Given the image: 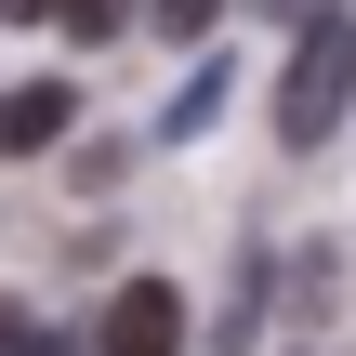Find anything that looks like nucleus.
I'll use <instances>...</instances> for the list:
<instances>
[{
    "mask_svg": "<svg viewBox=\"0 0 356 356\" xmlns=\"http://www.w3.org/2000/svg\"><path fill=\"white\" fill-rule=\"evenodd\" d=\"M0 13H53V0H0Z\"/></svg>",
    "mask_w": 356,
    "mask_h": 356,
    "instance_id": "9d476101",
    "label": "nucleus"
},
{
    "mask_svg": "<svg viewBox=\"0 0 356 356\" xmlns=\"http://www.w3.org/2000/svg\"><path fill=\"white\" fill-rule=\"evenodd\" d=\"M330 277H343V251H330V238H317V251H291V304H304V317H330Z\"/></svg>",
    "mask_w": 356,
    "mask_h": 356,
    "instance_id": "20e7f679",
    "label": "nucleus"
},
{
    "mask_svg": "<svg viewBox=\"0 0 356 356\" xmlns=\"http://www.w3.org/2000/svg\"><path fill=\"white\" fill-rule=\"evenodd\" d=\"M92 356H185V291H172V277H132V291L106 304V343Z\"/></svg>",
    "mask_w": 356,
    "mask_h": 356,
    "instance_id": "f03ea898",
    "label": "nucleus"
},
{
    "mask_svg": "<svg viewBox=\"0 0 356 356\" xmlns=\"http://www.w3.org/2000/svg\"><path fill=\"white\" fill-rule=\"evenodd\" d=\"M343 106H356V26L343 13H304V40H291V66H277V145L317 159V145L343 132Z\"/></svg>",
    "mask_w": 356,
    "mask_h": 356,
    "instance_id": "f257e3e1",
    "label": "nucleus"
},
{
    "mask_svg": "<svg viewBox=\"0 0 356 356\" xmlns=\"http://www.w3.org/2000/svg\"><path fill=\"white\" fill-rule=\"evenodd\" d=\"M0 356H53V330H40L26 304H0Z\"/></svg>",
    "mask_w": 356,
    "mask_h": 356,
    "instance_id": "6e6552de",
    "label": "nucleus"
},
{
    "mask_svg": "<svg viewBox=\"0 0 356 356\" xmlns=\"http://www.w3.org/2000/svg\"><path fill=\"white\" fill-rule=\"evenodd\" d=\"M66 106H79L66 79H26V92H0V145H13V159H40V145L66 132Z\"/></svg>",
    "mask_w": 356,
    "mask_h": 356,
    "instance_id": "7ed1b4c3",
    "label": "nucleus"
},
{
    "mask_svg": "<svg viewBox=\"0 0 356 356\" xmlns=\"http://www.w3.org/2000/svg\"><path fill=\"white\" fill-rule=\"evenodd\" d=\"M145 13H159L172 40H211V13H225V0H145Z\"/></svg>",
    "mask_w": 356,
    "mask_h": 356,
    "instance_id": "0eeeda50",
    "label": "nucleus"
},
{
    "mask_svg": "<svg viewBox=\"0 0 356 356\" xmlns=\"http://www.w3.org/2000/svg\"><path fill=\"white\" fill-rule=\"evenodd\" d=\"M251 330H264V264H238V291H225V330H211V343L238 356V343H251Z\"/></svg>",
    "mask_w": 356,
    "mask_h": 356,
    "instance_id": "39448f33",
    "label": "nucleus"
},
{
    "mask_svg": "<svg viewBox=\"0 0 356 356\" xmlns=\"http://www.w3.org/2000/svg\"><path fill=\"white\" fill-rule=\"evenodd\" d=\"M277 13H330V0H277Z\"/></svg>",
    "mask_w": 356,
    "mask_h": 356,
    "instance_id": "1a4fd4ad",
    "label": "nucleus"
},
{
    "mask_svg": "<svg viewBox=\"0 0 356 356\" xmlns=\"http://www.w3.org/2000/svg\"><path fill=\"white\" fill-rule=\"evenodd\" d=\"M53 13H66V40H119V13H132V0H53Z\"/></svg>",
    "mask_w": 356,
    "mask_h": 356,
    "instance_id": "423d86ee",
    "label": "nucleus"
}]
</instances>
